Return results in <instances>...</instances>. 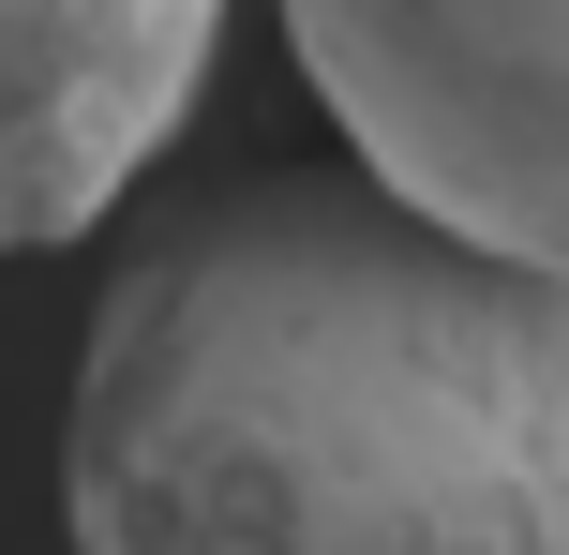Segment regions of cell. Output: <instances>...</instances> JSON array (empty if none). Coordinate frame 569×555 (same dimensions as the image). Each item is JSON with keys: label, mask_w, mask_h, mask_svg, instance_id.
I'll list each match as a JSON object with an SVG mask.
<instances>
[{"label": "cell", "mask_w": 569, "mask_h": 555, "mask_svg": "<svg viewBox=\"0 0 569 555\" xmlns=\"http://www.w3.org/2000/svg\"><path fill=\"white\" fill-rule=\"evenodd\" d=\"M76 555H569V270L256 166L106 270L60 406Z\"/></svg>", "instance_id": "6da1fadb"}, {"label": "cell", "mask_w": 569, "mask_h": 555, "mask_svg": "<svg viewBox=\"0 0 569 555\" xmlns=\"http://www.w3.org/2000/svg\"><path fill=\"white\" fill-rule=\"evenodd\" d=\"M345 166L569 270V0H270Z\"/></svg>", "instance_id": "7a4b0ae2"}, {"label": "cell", "mask_w": 569, "mask_h": 555, "mask_svg": "<svg viewBox=\"0 0 569 555\" xmlns=\"http://www.w3.org/2000/svg\"><path fill=\"white\" fill-rule=\"evenodd\" d=\"M226 0H0V256L90 240L196 120Z\"/></svg>", "instance_id": "3957f363"}]
</instances>
